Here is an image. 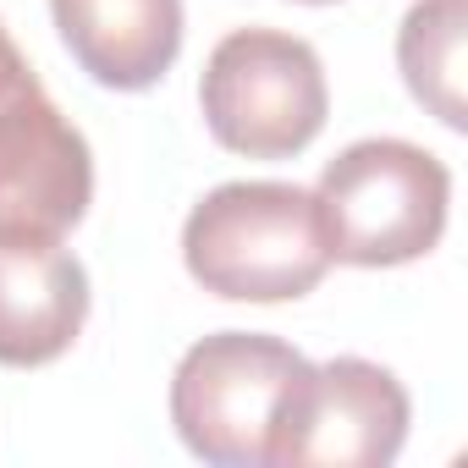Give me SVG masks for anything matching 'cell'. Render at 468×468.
Segmentation results:
<instances>
[{
  "label": "cell",
  "instance_id": "cell-1",
  "mask_svg": "<svg viewBox=\"0 0 468 468\" xmlns=\"http://www.w3.org/2000/svg\"><path fill=\"white\" fill-rule=\"evenodd\" d=\"M182 265L226 303H292L309 298L336 260L309 187L220 182L182 226Z\"/></svg>",
  "mask_w": 468,
  "mask_h": 468
},
{
  "label": "cell",
  "instance_id": "cell-2",
  "mask_svg": "<svg viewBox=\"0 0 468 468\" xmlns=\"http://www.w3.org/2000/svg\"><path fill=\"white\" fill-rule=\"evenodd\" d=\"M331 260L358 271H391L424 260L452 209V171L441 154L408 138H358L347 144L314 187Z\"/></svg>",
  "mask_w": 468,
  "mask_h": 468
},
{
  "label": "cell",
  "instance_id": "cell-3",
  "mask_svg": "<svg viewBox=\"0 0 468 468\" xmlns=\"http://www.w3.org/2000/svg\"><path fill=\"white\" fill-rule=\"evenodd\" d=\"M309 358L265 331H215L171 375V424L215 468H265L276 424L303 386Z\"/></svg>",
  "mask_w": 468,
  "mask_h": 468
},
{
  "label": "cell",
  "instance_id": "cell-4",
  "mask_svg": "<svg viewBox=\"0 0 468 468\" xmlns=\"http://www.w3.org/2000/svg\"><path fill=\"white\" fill-rule=\"evenodd\" d=\"M198 105L220 149L243 160H292L325 133L331 89L309 39L282 28H238L209 50Z\"/></svg>",
  "mask_w": 468,
  "mask_h": 468
},
{
  "label": "cell",
  "instance_id": "cell-5",
  "mask_svg": "<svg viewBox=\"0 0 468 468\" xmlns=\"http://www.w3.org/2000/svg\"><path fill=\"white\" fill-rule=\"evenodd\" d=\"M94 204L89 138L0 23V243H61Z\"/></svg>",
  "mask_w": 468,
  "mask_h": 468
},
{
  "label": "cell",
  "instance_id": "cell-6",
  "mask_svg": "<svg viewBox=\"0 0 468 468\" xmlns=\"http://www.w3.org/2000/svg\"><path fill=\"white\" fill-rule=\"evenodd\" d=\"M408 441V391L386 364L325 358L292 391L271 468H386Z\"/></svg>",
  "mask_w": 468,
  "mask_h": 468
},
{
  "label": "cell",
  "instance_id": "cell-7",
  "mask_svg": "<svg viewBox=\"0 0 468 468\" xmlns=\"http://www.w3.org/2000/svg\"><path fill=\"white\" fill-rule=\"evenodd\" d=\"M89 320V271L61 243H0V364H56Z\"/></svg>",
  "mask_w": 468,
  "mask_h": 468
},
{
  "label": "cell",
  "instance_id": "cell-8",
  "mask_svg": "<svg viewBox=\"0 0 468 468\" xmlns=\"http://www.w3.org/2000/svg\"><path fill=\"white\" fill-rule=\"evenodd\" d=\"M72 61L116 94L154 89L182 56V0H50Z\"/></svg>",
  "mask_w": 468,
  "mask_h": 468
},
{
  "label": "cell",
  "instance_id": "cell-9",
  "mask_svg": "<svg viewBox=\"0 0 468 468\" xmlns=\"http://www.w3.org/2000/svg\"><path fill=\"white\" fill-rule=\"evenodd\" d=\"M463 45H468V0H413L397 28V67L408 94L452 133L468 127Z\"/></svg>",
  "mask_w": 468,
  "mask_h": 468
},
{
  "label": "cell",
  "instance_id": "cell-10",
  "mask_svg": "<svg viewBox=\"0 0 468 468\" xmlns=\"http://www.w3.org/2000/svg\"><path fill=\"white\" fill-rule=\"evenodd\" d=\"M303 6H331V0H303Z\"/></svg>",
  "mask_w": 468,
  "mask_h": 468
}]
</instances>
